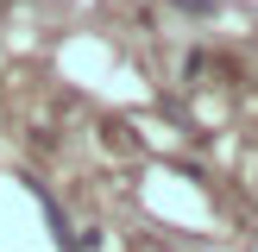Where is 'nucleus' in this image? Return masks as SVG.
<instances>
[]
</instances>
